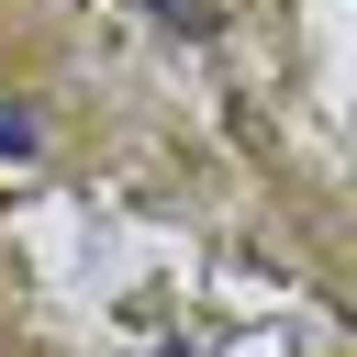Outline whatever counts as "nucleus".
I'll return each mask as SVG.
<instances>
[{"mask_svg": "<svg viewBox=\"0 0 357 357\" xmlns=\"http://www.w3.org/2000/svg\"><path fill=\"white\" fill-rule=\"evenodd\" d=\"M0 156H33V123H22L11 100H0Z\"/></svg>", "mask_w": 357, "mask_h": 357, "instance_id": "1", "label": "nucleus"}, {"mask_svg": "<svg viewBox=\"0 0 357 357\" xmlns=\"http://www.w3.org/2000/svg\"><path fill=\"white\" fill-rule=\"evenodd\" d=\"M145 11H167V22H201V0H145Z\"/></svg>", "mask_w": 357, "mask_h": 357, "instance_id": "2", "label": "nucleus"}, {"mask_svg": "<svg viewBox=\"0 0 357 357\" xmlns=\"http://www.w3.org/2000/svg\"><path fill=\"white\" fill-rule=\"evenodd\" d=\"M156 357H212V346H190V335H167V346H156Z\"/></svg>", "mask_w": 357, "mask_h": 357, "instance_id": "3", "label": "nucleus"}]
</instances>
